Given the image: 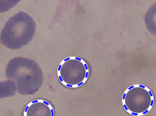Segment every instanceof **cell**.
<instances>
[{
    "label": "cell",
    "instance_id": "1",
    "mask_svg": "<svg viewBox=\"0 0 156 116\" xmlns=\"http://www.w3.org/2000/svg\"><path fill=\"white\" fill-rule=\"evenodd\" d=\"M6 77L15 85L21 95H33L41 88L43 80L42 69L29 58L18 57L10 60L6 66Z\"/></svg>",
    "mask_w": 156,
    "mask_h": 116
},
{
    "label": "cell",
    "instance_id": "2",
    "mask_svg": "<svg viewBox=\"0 0 156 116\" xmlns=\"http://www.w3.org/2000/svg\"><path fill=\"white\" fill-rule=\"evenodd\" d=\"M35 31L33 18L28 14L20 12L5 23L0 34V43L8 49H20L30 43Z\"/></svg>",
    "mask_w": 156,
    "mask_h": 116
},
{
    "label": "cell",
    "instance_id": "3",
    "mask_svg": "<svg viewBox=\"0 0 156 116\" xmlns=\"http://www.w3.org/2000/svg\"><path fill=\"white\" fill-rule=\"evenodd\" d=\"M57 75L62 85L69 88H77L87 83L89 77V65L82 58L71 56L61 62Z\"/></svg>",
    "mask_w": 156,
    "mask_h": 116
},
{
    "label": "cell",
    "instance_id": "4",
    "mask_svg": "<svg viewBox=\"0 0 156 116\" xmlns=\"http://www.w3.org/2000/svg\"><path fill=\"white\" fill-rule=\"evenodd\" d=\"M127 113L134 116H143L153 108L154 95L153 91L143 85H133L125 90L122 100Z\"/></svg>",
    "mask_w": 156,
    "mask_h": 116
},
{
    "label": "cell",
    "instance_id": "5",
    "mask_svg": "<svg viewBox=\"0 0 156 116\" xmlns=\"http://www.w3.org/2000/svg\"><path fill=\"white\" fill-rule=\"evenodd\" d=\"M23 116H55V111L50 102L37 99L30 102L26 105Z\"/></svg>",
    "mask_w": 156,
    "mask_h": 116
},
{
    "label": "cell",
    "instance_id": "6",
    "mask_svg": "<svg viewBox=\"0 0 156 116\" xmlns=\"http://www.w3.org/2000/svg\"><path fill=\"white\" fill-rule=\"evenodd\" d=\"M16 93V87L11 80L0 82V98L11 97Z\"/></svg>",
    "mask_w": 156,
    "mask_h": 116
}]
</instances>
